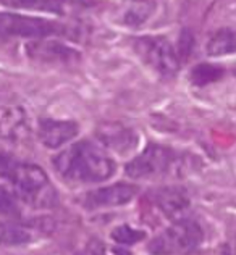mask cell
<instances>
[{
  "label": "cell",
  "instance_id": "obj_9",
  "mask_svg": "<svg viewBox=\"0 0 236 255\" xmlns=\"http://www.w3.org/2000/svg\"><path fill=\"white\" fill-rule=\"evenodd\" d=\"M157 11V0H125L118 5L113 21L125 28H141Z\"/></svg>",
  "mask_w": 236,
  "mask_h": 255
},
{
  "label": "cell",
  "instance_id": "obj_13",
  "mask_svg": "<svg viewBox=\"0 0 236 255\" xmlns=\"http://www.w3.org/2000/svg\"><path fill=\"white\" fill-rule=\"evenodd\" d=\"M97 137L110 149L120 153H128L138 144V136L131 128L118 123H107L97 129Z\"/></svg>",
  "mask_w": 236,
  "mask_h": 255
},
{
  "label": "cell",
  "instance_id": "obj_3",
  "mask_svg": "<svg viewBox=\"0 0 236 255\" xmlns=\"http://www.w3.org/2000/svg\"><path fill=\"white\" fill-rule=\"evenodd\" d=\"M204 241V231L198 221L178 220L156 239L151 241L147 251L154 255H188L198 249Z\"/></svg>",
  "mask_w": 236,
  "mask_h": 255
},
{
  "label": "cell",
  "instance_id": "obj_16",
  "mask_svg": "<svg viewBox=\"0 0 236 255\" xmlns=\"http://www.w3.org/2000/svg\"><path fill=\"white\" fill-rule=\"evenodd\" d=\"M225 70L222 66L212 65V63H199L196 65L190 73V79L194 86L204 87L207 84H212L219 79L224 78Z\"/></svg>",
  "mask_w": 236,
  "mask_h": 255
},
{
  "label": "cell",
  "instance_id": "obj_12",
  "mask_svg": "<svg viewBox=\"0 0 236 255\" xmlns=\"http://www.w3.org/2000/svg\"><path fill=\"white\" fill-rule=\"evenodd\" d=\"M78 134V125L75 122H62V120L44 118L39 122V139L49 149L66 144Z\"/></svg>",
  "mask_w": 236,
  "mask_h": 255
},
{
  "label": "cell",
  "instance_id": "obj_4",
  "mask_svg": "<svg viewBox=\"0 0 236 255\" xmlns=\"http://www.w3.org/2000/svg\"><path fill=\"white\" fill-rule=\"evenodd\" d=\"M65 32V26L49 19L19 15L11 11H0V42L13 37L26 39H45L49 36H58Z\"/></svg>",
  "mask_w": 236,
  "mask_h": 255
},
{
  "label": "cell",
  "instance_id": "obj_10",
  "mask_svg": "<svg viewBox=\"0 0 236 255\" xmlns=\"http://www.w3.org/2000/svg\"><path fill=\"white\" fill-rule=\"evenodd\" d=\"M26 52L32 60L45 63H73L79 60V53L60 44L57 41H45V39H39V41H32L26 45Z\"/></svg>",
  "mask_w": 236,
  "mask_h": 255
},
{
  "label": "cell",
  "instance_id": "obj_17",
  "mask_svg": "<svg viewBox=\"0 0 236 255\" xmlns=\"http://www.w3.org/2000/svg\"><path fill=\"white\" fill-rule=\"evenodd\" d=\"M31 241V233L24 228L11 223L0 225V243L6 246H19Z\"/></svg>",
  "mask_w": 236,
  "mask_h": 255
},
{
  "label": "cell",
  "instance_id": "obj_15",
  "mask_svg": "<svg viewBox=\"0 0 236 255\" xmlns=\"http://www.w3.org/2000/svg\"><path fill=\"white\" fill-rule=\"evenodd\" d=\"M0 3L10 8L50 13V15H63V0H0Z\"/></svg>",
  "mask_w": 236,
  "mask_h": 255
},
{
  "label": "cell",
  "instance_id": "obj_14",
  "mask_svg": "<svg viewBox=\"0 0 236 255\" xmlns=\"http://www.w3.org/2000/svg\"><path fill=\"white\" fill-rule=\"evenodd\" d=\"M209 57H225L236 53V28H222L209 37L206 44Z\"/></svg>",
  "mask_w": 236,
  "mask_h": 255
},
{
  "label": "cell",
  "instance_id": "obj_2",
  "mask_svg": "<svg viewBox=\"0 0 236 255\" xmlns=\"http://www.w3.org/2000/svg\"><path fill=\"white\" fill-rule=\"evenodd\" d=\"M0 176L15 186L18 196L36 209L55 207L58 196L49 176L37 165L23 163L8 153H0Z\"/></svg>",
  "mask_w": 236,
  "mask_h": 255
},
{
  "label": "cell",
  "instance_id": "obj_8",
  "mask_svg": "<svg viewBox=\"0 0 236 255\" xmlns=\"http://www.w3.org/2000/svg\"><path fill=\"white\" fill-rule=\"evenodd\" d=\"M29 122L21 107H0V139L10 140V142H23L29 139Z\"/></svg>",
  "mask_w": 236,
  "mask_h": 255
},
{
  "label": "cell",
  "instance_id": "obj_11",
  "mask_svg": "<svg viewBox=\"0 0 236 255\" xmlns=\"http://www.w3.org/2000/svg\"><path fill=\"white\" fill-rule=\"evenodd\" d=\"M154 202L157 209L173 221L183 220V215L190 209V197L183 187L170 186L162 187L154 194Z\"/></svg>",
  "mask_w": 236,
  "mask_h": 255
},
{
  "label": "cell",
  "instance_id": "obj_5",
  "mask_svg": "<svg viewBox=\"0 0 236 255\" xmlns=\"http://www.w3.org/2000/svg\"><path fill=\"white\" fill-rule=\"evenodd\" d=\"M134 50L143 62L162 76H175L180 70V55L164 36H144L134 41Z\"/></svg>",
  "mask_w": 236,
  "mask_h": 255
},
{
  "label": "cell",
  "instance_id": "obj_1",
  "mask_svg": "<svg viewBox=\"0 0 236 255\" xmlns=\"http://www.w3.org/2000/svg\"><path fill=\"white\" fill-rule=\"evenodd\" d=\"M58 174L75 183H99L115 173V163L89 140H81L53 158Z\"/></svg>",
  "mask_w": 236,
  "mask_h": 255
},
{
  "label": "cell",
  "instance_id": "obj_21",
  "mask_svg": "<svg viewBox=\"0 0 236 255\" xmlns=\"http://www.w3.org/2000/svg\"><path fill=\"white\" fill-rule=\"evenodd\" d=\"M113 252L118 254V255H130V252H125V251H121V249H117V247L113 249Z\"/></svg>",
  "mask_w": 236,
  "mask_h": 255
},
{
  "label": "cell",
  "instance_id": "obj_18",
  "mask_svg": "<svg viewBox=\"0 0 236 255\" xmlns=\"http://www.w3.org/2000/svg\"><path fill=\"white\" fill-rule=\"evenodd\" d=\"M146 238V233L144 231H139V230H134V228L123 225V226H118L115 230L112 231V239L118 243L120 246H133L143 241Z\"/></svg>",
  "mask_w": 236,
  "mask_h": 255
},
{
  "label": "cell",
  "instance_id": "obj_7",
  "mask_svg": "<svg viewBox=\"0 0 236 255\" xmlns=\"http://www.w3.org/2000/svg\"><path fill=\"white\" fill-rule=\"evenodd\" d=\"M136 192H138V186L128 183H118V184L102 187V189L87 192L86 197L83 199V204L89 210L105 209V207H117L130 202L136 196Z\"/></svg>",
  "mask_w": 236,
  "mask_h": 255
},
{
  "label": "cell",
  "instance_id": "obj_22",
  "mask_svg": "<svg viewBox=\"0 0 236 255\" xmlns=\"http://www.w3.org/2000/svg\"><path fill=\"white\" fill-rule=\"evenodd\" d=\"M235 251H236V241H235Z\"/></svg>",
  "mask_w": 236,
  "mask_h": 255
},
{
  "label": "cell",
  "instance_id": "obj_20",
  "mask_svg": "<svg viewBox=\"0 0 236 255\" xmlns=\"http://www.w3.org/2000/svg\"><path fill=\"white\" fill-rule=\"evenodd\" d=\"M79 255H107L104 244L99 239L92 238L89 243L84 246V249L79 252Z\"/></svg>",
  "mask_w": 236,
  "mask_h": 255
},
{
  "label": "cell",
  "instance_id": "obj_19",
  "mask_svg": "<svg viewBox=\"0 0 236 255\" xmlns=\"http://www.w3.org/2000/svg\"><path fill=\"white\" fill-rule=\"evenodd\" d=\"M0 215H18L15 196L3 186H0Z\"/></svg>",
  "mask_w": 236,
  "mask_h": 255
},
{
  "label": "cell",
  "instance_id": "obj_6",
  "mask_svg": "<svg viewBox=\"0 0 236 255\" xmlns=\"http://www.w3.org/2000/svg\"><path fill=\"white\" fill-rule=\"evenodd\" d=\"M175 153L157 144H149L146 150L133 158L126 165V174L130 178L141 179V178H156L160 174H165L175 166Z\"/></svg>",
  "mask_w": 236,
  "mask_h": 255
}]
</instances>
